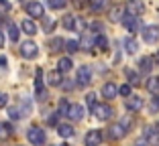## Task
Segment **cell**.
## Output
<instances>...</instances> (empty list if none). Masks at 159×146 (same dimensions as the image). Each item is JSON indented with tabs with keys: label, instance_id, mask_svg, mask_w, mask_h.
I'll list each match as a JSON object with an SVG mask.
<instances>
[{
	"label": "cell",
	"instance_id": "obj_24",
	"mask_svg": "<svg viewBox=\"0 0 159 146\" xmlns=\"http://www.w3.org/2000/svg\"><path fill=\"white\" fill-rule=\"evenodd\" d=\"M63 27H66L67 31H74V28H75V16L66 14V16H63Z\"/></svg>",
	"mask_w": 159,
	"mask_h": 146
},
{
	"label": "cell",
	"instance_id": "obj_29",
	"mask_svg": "<svg viewBox=\"0 0 159 146\" xmlns=\"http://www.w3.org/2000/svg\"><path fill=\"white\" fill-rule=\"evenodd\" d=\"M66 47H67V51H70V53H75V51L80 49V43H78V41H67Z\"/></svg>",
	"mask_w": 159,
	"mask_h": 146
},
{
	"label": "cell",
	"instance_id": "obj_21",
	"mask_svg": "<svg viewBox=\"0 0 159 146\" xmlns=\"http://www.w3.org/2000/svg\"><path fill=\"white\" fill-rule=\"evenodd\" d=\"M57 65H59V71H61V73H67V71L71 69V65H74V63H71L70 57H63V59H59V63H57Z\"/></svg>",
	"mask_w": 159,
	"mask_h": 146
},
{
	"label": "cell",
	"instance_id": "obj_6",
	"mask_svg": "<svg viewBox=\"0 0 159 146\" xmlns=\"http://www.w3.org/2000/svg\"><path fill=\"white\" fill-rule=\"evenodd\" d=\"M92 114H94L98 120H102V122H104V120H108L110 116H112V108H110L108 104H98L96 108H94Z\"/></svg>",
	"mask_w": 159,
	"mask_h": 146
},
{
	"label": "cell",
	"instance_id": "obj_31",
	"mask_svg": "<svg viewBox=\"0 0 159 146\" xmlns=\"http://www.w3.org/2000/svg\"><path fill=\"white\" fill-rule=\"evenodd\" d=\"M10 132H12L10 130V124H0V134L2 136H10Z\"/></svg>",
	"mask_w": 159,
	"mask_h": 146
},
{
	"label": "cell",
	"instance_id": "obj_2",
	"mask_svg": "<svg viewBox=\"0 0 159 146\" xmlns=\"http://www.w3.org/2000/svg\"><path fill=\"white\" fill-rule=\"evenodd\" d=\"M143 41L149 43V45H153V43L159 41V27L157 24H149V27L143 28Z\"/></svg>",
	"mask_w": 159,
	"mask_h": 146
},
{
	"label": "cell",
	"instance_id": "obj_37",
	"mask_svg": "<svg viewBox=\"0 0 159 146\" xmlns=\"http://www.w3.org/2000/svg\"><path fill=\"white\" fill-rule=\"evenodd\" d=\"M0 6H2L4 10H8L10 8V2H8V0H0Z\"/></svg>",
	"mask_w": 159,
	"mask_h": 146
},
{
	"label": "cell",
	"instance_id": "obj_16",
	"mask_svg": "<svg viewBox=\"0 0 159 146\" xmlns=\"http://www.w3.org/2000/svg\"><path fill=\"white\" fill-rule=\"evenodd\" d=\"M147 90H149L151 94L159 95V77H149V79H147Z\"/></svg>",
	"mask_w": 159,
	"mask_h": 146
},
{
	"label": "cell",
	"instance_id": "obj_5",
	"mask_svg": "<svg viewBox=\"0 0 159 146\" xmlns=\"http://www.w3.org/2000/svg\"><path fill=\"white\" fill-rule=\"evenodd\" d=\"M75 79H78L80 85H88L90 81H92V67L90 65H82L78 69V77H75Z\"/></svg>",
	"mask_w": 159,
	"mask_h": 146
},
{
	"label": "cell",
	"instance_id": "obj_1",
	"mask_svg": "<svg viewBox=\"0 0 159 146\" xmlns=\"http://www.w3.org/2000/svg\"><path fill=\"white\" fill-rule=\"evenodd\" d=\"M27 138L33 146H43V142H45V132H43L39 126H31L29 132H27Z\"/></svg>",
	"mask_w": 159,
	"mask_h": 146
},
{
	"label": "cell",
	"instance_id": "obj_12",
	"mask_svg": "<svg viewBox=\"0 0 159 146\" xmlns=\"http://www.w3.org/2000/svg\"><path fill=\"white\" fill-rule=\"evenodd\" d=\"M145 140L151 146H159V132L153 128H145Z\"/></svg>",
	"mask_w": 159,
	"mask_h": 146
},
{
	"label": "cell",
	"instance_id": "obj_32",
	"mask_svg": "<svg viewBox=\"0 0 159 146\" xmlns=\"http://www.w3.org/2000/svg\"><path fill=\"white\" fill-rule=\"evenodd\" d=\"M118 91H120V95H125V98H129V95H131V85H129V83H125V85H122V87H120Z\"/></svg>",
	"mask_w": 159,
	"mask_h": 146
},
{
	"label": "cell",
	"instance_id": "obj_41",
	"mask_svg": "<svg viewBox=\"0 0 159 146\" xmlns=\"http://www.w3.org/2000/svg\"><path fill=\"white\" fill-rule=\"evenodd\" d=\"M0 67H6V57H0Z\"/></svg>",
	"mask_w": 159,
	"mask_h": 146
},
{
	"label": "cell",
	"instance_id": "obj_19",
	"mask_svg": "<svg viewBox=\"0 0 159 146\" xmlns=\"http://www.w3.org/2000/svg\"><path fill=\"white\" fill-rule=\"evenodd\" d=\"M57 132H59V136H63V138H71L74 136V128H71L70 124H61V126L57 128Z\"/></svg>",
	"mask_w": 159,
	"mask_h": 146
},
{
	"label": "cell",
	"instance_id": "obj_25",
	"mask_svg": "<svg viewBox=\"0 0 159 146\" xmlns=\"http://www.w3.org/2000/svg\"><path fill=\"white\" fill-rule=\"evenodd\" d=\"M49 47H51V51H61V47H63V39H53V41L49 43Z\"/></svg>",
	"mask_w": 159,
	"mask_h": 146
},
{
	"label": "cell",
	"instance_id": "obj_44",
	"mask_svg": "<svg viewBox=\"0 0 159 146\" xmlns=\"http://www.w3.org/2000/svg\"><path fill=\"white\" fill-rule=\"evenodd\" d=\"M63 146H67V144H63Z\"/></svg>",
	"mask_w": 159,
	"mask_h": 146
},
{
	"label": "cell",
	"instance_id": "obj_27",
	"mask_svg": "<svg viewBox=\"0 0 159 146\" xmlns=\"http://www.w3.org/2000/svg\"><path fill=\"white\" fill-rule=\"evenodd\" d=\"M126 77H129V81H131L133 85H137V83H139V75H137V73H135L133 69H126Z\"/></svg>",
	"mask_w": 159,
	"mask_h": 146
},
{
	"label": "cell",
	"instance_id": "obj_8",
	"mask_svg": "<svg viewBox=\"0 0 159 146\" xmlns=\"http://www.w3.org/2000/svg\"><path fill=\"white\" fill-rule=\"evenodd\" d=\"M66 116L70 120H75V122H78V120L84 118V108H82L80 104H70V110H67Z\"/></svg>",
	"mask_w": 159,
	"mask_h": 146
},
{
	"label": "cell",
	"instance_id": "obj_3",
	"mask_svg": "<svg viewBox=\"0 0 159 146\" xmlns=\"http://www.w3.org/2000/svg\"><path fill=\"white\" fill-rule=\"evenodd\" d=\"M20 55L25 57V59H35V57L39 55V47H37V43L33 41H27L20 45Z\"/></svg>",
	"mask_w": 159,
	"mask_h": 146
},
{
	"label": "cell",
	"instance_id": "obj_15",
	"mask_svg": "<svg viewBox=\"0 0 159 146\" xmlns=\"http://www.w3.org/2000/svg\"><path fill=\"white\" fill-rule=\"evenodd\" d=\"M20 28H23V31H25L27 35H31V37H33V35H37V31H39V28H37V24H35V23H33L31 19L23 20V24H20Z\"/></svg>",
	"mask_w": 159,
	"mask_h": 146
},
{
	"label": "cell",
	"instance_id": "obj_39",
	"mask_svg": "<svg viewBox=\"0 0 159 146\" xmlns=\"http://www.w3.org/2000/svg\"><path fill=\"white\" fill-rule=\"evenodd\" d=\"M74 4H75V6H84L86 0H74Z\"/></svg>",
	"mask_w": 159,
	"mask_h": 146
},
{
	"label": "cell",
	"instance_id": "obj_13",
	"mask_svg": "<svg viewBox=\"0 0 159 146\" xmlns=\"http://www.w3.org/2000/svg\"><path fill=\"white\" fill-rule=\"evenodd\" d=\"M125 12H126L125 6H114V8L110 10V20H112V23H120L122 16H125Z\"/></svg>",
	"mask_w": 159,
	"mask_h": 146
},
{
	"label": "cell",
	"instance_id": "obj_43",
	"mask_svg": "<svg viewBox=\"0 0 159 146\" xmlns=\"http://www.w3.org/2000/svg\"><path fill=\"white\" fill-rule=\"evenodd\" d=\"M157 132H159V122H157Z\"/></svg>",
	"mask_w": 159,
	"mask_h": 146
},
{
	"label": "cell",
	"instance_id": "obj_33",
	"mask_svg": "<svg viewBox=\"0 0 159 146\" xmlns=\"http://www.w3.org/2000/svg\"><path fill=\"white\" fill-rule=\"evenodd\" d=\"M90 4H92L94 10H100L104 6V0H90Z\"/></svg>",
	"mask_w": 159,
	"mask_h": 146
},
{
	"label": "cell",
	"instance_id": "obj_4",
	"mask_svg": "<svg viewBox=\"0 0 159 146\" xmlns=\"http://www.w3.org/2000/svg\"><path fill=\"white\" fill-rule=\"evenodd\" d=\"M25 10H27V14L31 19H43V16H45V8H43L41 2H29V4L25 6Z\"/></svg>",
	"mask_w": 159,
	"mask_h": 146
},
{
	"label": "cell",
	"instance_id": "obj_36",
	"mask_svg": "<svg viewBox=\"0 0 159 146\" xmlns=\"http://www.w3.org/2000/svg\"><path fill=\"white\" fill-rule=\"evenodd\" d=\"M6 102H8L6 94H0V108H2V106H6Z\"/></svg>",
	"mask_w": 159,
	"mask_h": 146
},
{
	"label": "cell",
	"instance_id": "obj_28",
	"mask_svg": "<svg viewBox=\"0 0 159 146\" xmlns=\"http://www.w3.org/2000/svg\"><path fill=\"white\" fill-rule=\"evenodd\" d=\"M96 47H98V49H106L108 47L106 37H102V35H100V37H96Z\"/></svg>",
	"mask_w": 159,
	"mask_h": 146
},
{
	"label": "cell",
	"instance_id": "obj_23",
	"mask_svg": "<svg viewBox=\"0 0 159 146\" xmlns=\"http://www.w3.org/2000/svg\"><path fill=\"white\" fill-rule=\"evenodd\" d=\"M8 37H10V41H12V43L19 41L20 33H19V27H16V24H8Z\"/></svg>",
	"mask_w": 159,
	"mask_h": 146
},
{
	"label": "cell",
	"instance_id": "obj_42",
	"mask_svg": "<svg viewBox=\"0 0 159 146\" xmlns=\"http://www.w3.org/2000/svg\"><path fill=\"white\" fill-rule=\"evenodd\" d=\"M2 45H4V35L0 33V47H2Z\"/></svg>",
	"mask_w": 159,
	"mask_h": 146
},
{
	"label": "cell",
	"instance_id": "obj_26",
	"mask_svg": "<svg viewBox=\"0 0 159 146\" xmlns=\"http://www.w3.org/2000/svg\"><path fill=\"white\" fill-rule=\"evenodd\" d=\"M47 4L51 6V8L59 10V8H63V6H66V0H47Z\"/></svg>",
	"mask_w": 159,
	"mask_h": 146
},
{
	"label": "cell",
	"instance_id": "obj_11",
	"mask_svg": "<svg viewBox=\"0 0 159 146\" xmlns=\"http://www.w3.org/2000/svg\"><path fill=\"white\" fill-rule=\"evenodd\" d=\"M126 108L131 110V112H139V110L143 108V98H139V95H129V98H126Z\"/></svg>",
	"mask_w": 159,
	"mask_h": 146
},
{
	"label": "cell",
	"instance_id": "obj_9",
	"mask_svg": "<svg viewBox=\"0 0 159 146\" xmlns=\"http://www.w3.org/2000/svg\"><path fill=\"white\" fill-rule=\"evenodd\" d=\"M120 23L125 24V28L129 33H135L137 28H139V20H137V16H133V14H125Z\"/></svg>",
	"mask_w": 159,
	"mask_h": 146
},
{
	"label": "cell",
	"instance_id": "obj_20",
	"mask_svg": "<svg viewBox=\"0 0 159 146\" xmlns=\"http://www.w3.org/2000/svg\"><path fill=\"white\" fill-rule=\"evenodd\" d=\"M47 81H49V85H59L61 83V71H51V73H47Z\"/></svg>",
	"mask_w": 159,
	"mask_h": 146
},
{
	"label": "cell",
	"instance_id": "obj_18",
	"mask_svg": "<svg viewBox=\"0 0 159 146\" xmlns=\"http://www.w3.org/2000/svg\"><path fill=\"white\" fill-rule=\"evenodd\" d=\"M102 95H104L106 99L114 98V95H116V85H114V83H106V85L102 87Z\"/></svg>",
	"mask_w": 159,
	"mask_h": 146
},
{
	"label": "cell",
	"instance_id": "obj_10",
	"mask_svg": "<svg viewBox=\"0 0 159 146\" xmlns=\"http://www.w3.org/2000/svg\"><path fill=\"white\" fill-rule=\"evenodd\" d=\"M102 142V132L100 130H90L86 134V146H98Z\"/></svg>",
	"mask_w": 159,
	"mask_h": 146
},
{
	"label": "cell",
	"instance_id": "obj_34",
	"mask_svg": "<svg viewBox=\"0 0 159 146\" xmlns=\"http://www.w3.org/2000/svg\"><path fill=\"white\" fill-rule=\"evenodd\" d=\"M8 116H10L12 120H19V118H23V114H20L16 108H12V110H10V112H8Z\"/></svg>",
	"mask_w": 159,
	"mask_h": 146
},
{
	"label": "cell",
	"instance_id": "obj_14",
	"mask_svg": "<svg viewBox=\"0 0 159 146\" xmlns=\"http://www.w3.org/2000/svg\"><path fill=\"white\" fill-rule=\"evenodd\" d=\"M125 134H126V128L122 126V124H114V126L110 128V138H114V140H120Z\"/></svg>",
	"mask_w": 159,
	"mask_h": 146
},
{
	"label": "cell",
	"instance_id": "obj_30",
	"mask_svg": "<svg viewBox=\"0 0 159 146\" xmlns=\"http://www.w3.org/2000/svg\"><path fill=\"white\" fill-rule=\"evenodd\" d=\"M86 99H88V106H90V110L94 112V108L98 106V104H96V94H88V95H86Z\"/></svg>",
	"mask_w": 159,
	"mask_h": 146
},
{
	"label": "cell",
	"instance_id": "obj_7",
	"mask_svg": "<svg viewBox=\"0 0 159 146\" xmlns=\"http://www.w3.org/2000/svg\"><path fill=\"white\" fill-rule=\"evenodd\" d=\"M126 10H129V14H133V16H139V14L145 12V4H143L141 0H129Z\"/></svg>",
	"mask_w": 159,
	"mask_h": 146
},
{
	"label": "cell",
	"instance_id": "obj_38",
	"mask_svg": "<svg viewBox=\"0 0 159 146\" xmlns=\"http://www.w3.org/2000/svg\"><path fill=\"white\" fill-rule=\"evenodd\" d=\"M47 122H49V124H55L57 122V116H55V114H53V116H49V120H47Z\"/></svg>",
	"mask_w": 159,
	"mask_h": 146
},
{
	"label": "cell",
	"instance_id": "obj_17",
	"mask_svg": "<svg viewBox=\"0 0 159 146\" xmlns=\"http://www.w3.org/2000/svg\"><path fill=\"white\" fill-rule=\"evenodd\" d=\"M139 67H141L143 73H149L151 67H153V57H143V59L139 61Z\"/></svg>",
	"mask_w": 159,
	"mask_h": 146
},
{
	"label": "cell",
	"instance_id": "obj_22",
	"mask_svg": "<svg viewBox=\"0 0 159 146\" xmlns=\"http://www.w3.org/2000/svg\"><path fill=\"white\" fill-rule=\"evenodd\" d=\"M137 47H139V45H137V41H135L133 37H126V39H125V51H126V53H135Z\"/></svg>",
	"mask_w": 159,
	"mask_h": 146
},
{
	"label": "cell",
	"instance_id": "obj_40",
	"mask_svg": "<svg viewBox=\"0 0 159 146\" xmlns=\"http://www.w3.org/2000/svg\"><path fill=\"white\" fill-rule=\"evenodd\" d=\"M153 63H157V65H159V51L153 55Z\"/></svg>",
	"mask_w": 159,
	"mask_h": 146
},
{
	"label": "cell",
	"instance_id": "obj_35",
	"mask_svg": "<svg viewBox=\"0 0 159 146\" xmlns=\"http://www.w3.org/2000/svg\"><path fill=\"white\" fill-rule=\"evenodd\" d=\"M59 110H61V114H67V110H70V104H67L66 99H61V104H59Z\"/></svg>",
	"mask_w": 159,
	"mask_h": 146
}]
</instances>
